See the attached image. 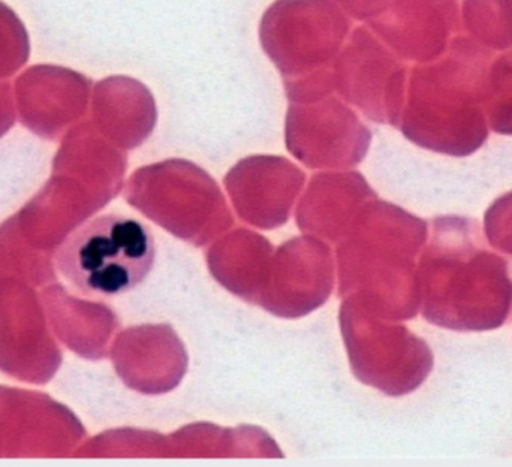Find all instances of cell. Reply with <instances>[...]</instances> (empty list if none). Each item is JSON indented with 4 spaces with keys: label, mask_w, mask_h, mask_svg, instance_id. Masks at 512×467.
Instances as JSON below:
<instances>
[{
    "label": "cell",
    "mask_w": 512,
    "mask_h": 467,
    "mask_svg": "<svg viewBox=\"0 0 512 467\" xmlns=\"http://www.w3.org/2000/svg\"><path fill=\"white\" fill-rule=\"evenodd\" d=\"M486 116L493 132L512 135V50L499 56L487 72Z\"/></svg>",
    "instance_id": "30bf717a"
},
{
    "label": "cell",
    "mask_w": 512,
    "mask_h": 467,
    "mask_svg": "<svg viewBox=\"0 0 512 467\" xmlns=\"http://www.w3.org/2000/svg\"><path fill=\"white\" fill-rule=\"evenodd\" d=\"M492 50L471 36H456L432 62L415 66L409 81L403 134L424 149L444 155H474L489 138L487 72Z\"/></svg>",
    "instance_id": "7a4b0ae2"
},
{
    "label": "cell",
    "mask_w": 512,
    "mask_h": 467,
    "mask_svg": "<svg viewBox=\"0 0 512 467\" xmlns=\"http://www.w3.org/2000/svg\"><path fill=\"white\" fill-rule=\"evenodd\" d=\"M155 258L149 227L128 216L105 215L68 235L57 250L56 265L78 291L114 297L141 285Z\"/></svg>",
    "instance_id": "3957f363"
},
{
    "label": "cell",
    "mask_w": 512,
    "mask_h": 467,
    "mask_svg": "<svg viewBox=\"0 0 512 467\" xmlns=\"http://www.w3.org/2000/svg\"><path fill=\"white\" fill-rule=\"evenodd\" d=\"M14 120L11 86L8 83L0 84V135L8 131Z\"/></svg>",
    "instance_id": "4fadbf2b"
},
{
    "label": "cell",
    "mask_w": 512,
    "mask_h": 467,
    "mask_svg": "<svg viewBox=\"0 0 512 467\" xmlns=\"http://www.w3.org/2000/svg\"><path fill=\"white\" fill-rule=\"evenodd\" d=\"M463 23L471 38L489 50L512 47V0H465Z\"/></svg>",
    "instance_id": "9c48e42d"
},
{
    "label": "cell",
    "mask_w": 512,
    "mask_h": 467,
    "mask_svg": "<svg viewBox=\"0 0 512 467\" xmlns=\"http://www.w3.org/2000/svg\"><path fill=\"white\" fill-rule=\"evenodd\" d=\"M484 231L495 249L512 255V192L489 207L484 216Z\"/></svg>",
    "instance_id": "7c38bea8"
},
{
    "label": "cell",
    "mask_w": 512,
    "mask_h": 467,
    "mask_svg": "<svg viewBox=\"0 0 512 467\" xmlns=\"http://www.w3.org/2000/svg\"><path fill=\"white\" fill-rule=\"evenodd\" d=\"M93 114L104 123L132 120L155 125L156 107L152 93L134 78L110 77L93 90Z\"/></svg>",
    "instance_id": "ba28073f"
},
{
    "label": "cell",
    "mask_w": 512,
    "mask_h": 467,
    "mask_svg": "<svg viewBox=\"0 0 512 467\" xmlns=\"http://www.w3.org/2000/svg\"><path fill=\"white\" fill-rule=\"evenodd\" d=\"M367 21L403 59L432 62L459 32V0H385Z\"/></svg>",
    "instance_id": "8992f818"
},
{
    "label": "cell",
    "mask_w": 512,
    "mask_h": 467,
    "mask_svg": "<svg viewBox=\"0 0 512 467\" xmlns=\"http://www.w3.org/2000/svg\"><path fill=\"white\" fill-rule=\"evenodd\" d=\"M92 81L62 66L38 65L15 81L21 122L47 134L77 119L89 104Z\"/></svg>",
    "instance_id": "52a82bcc"
},
{
    "label": "cell",
    "mask_w": 512,
    "mask_h": 467,
    "mask_svg": "<svg viewBox=\"0 0 512 467\" xmlns=\"http://www.w3.org/2000/svg\"><path fill=\"white\" fill-rule=\"evenodd\" d=\"M339 93L376 122L399 126L406 66L360 27L337 62Z\"/></svg>",
    "instance_id": "5b68a950"
},
{
    "label": "cell",
    "mask_w": 512,
    "mask_h": 467,
    "mask_svg": "<svg viewBox=\"0 0 512 467\" xmlns=\"http://www.w3.org/2000/svg\"><path fill=\"white\" fill-rule=\"evenodd\" d=\"M427 321L454 331H490L512 315V276L505 258L486 246L469 218L433 221L421 270Z\"/></svg>",
    "instance_id": "6da1fadb"
},
{
    "label": "cell",
    "mask_w": 512,
    "mask_h": 467,
    "mask_svg": "<svg viewBox=\"0 0 512 467\" xmlns=\"http://www.w3.org/2000/svg\"><path fill=\"white\" fill-rule=\"evenodd\" d=\"M349 23L331 0H277L262 18L261 42L286 84L330 83Z\"/></svg>",
    "instance_id": "277c9868"
},
{
    "label": "cell",
    "mask_w": 512,
    "mask_h": 467,
    "mask_svg": "<svg viewBox=\"0 0 512 467\" xmlns=\"http://www.w3.org/2000/svg\"><path fill=\"white\" fill-rule=\"evenodd\" d=\"M29 56V35L23 21L8 5L0 2V80L14 75L26 65Z\"/></svg>",
    "instance_id": "8fae6325"
}]
</instances>
